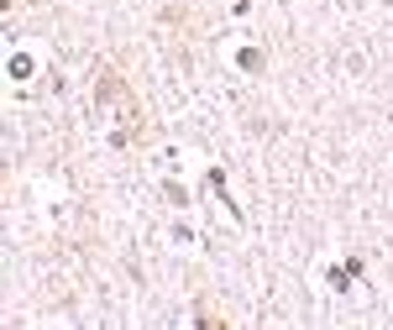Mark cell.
I'll use <instances>...</instances> for the list:
<instances>
[{
	"label": "cell",
	"instance_id": "6da1fadb",
	"mask_svg": "<svg viewBox=\"0 0 393 330\" xmlns=\"http://www.w3.org/2000/svg\"><path fill=\"white\" fill-rule=\"evenodd\" d=\"M100 100H105L110 110H116V141H131L137 137V126H142V116H137V100H131V89L116 79V73H100Z\"/></svg>",
	"mask_w": 393,
	"mask_h": 330
}]
</instances>
